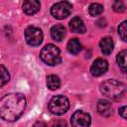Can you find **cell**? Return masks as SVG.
Wrapping results in <instances>:
<instances>
[{
  "mask_svg": "<svg viewBox=\"0 0 127 127\" xmlns=\"http://www.w3.org/2000/svg\"><path fill=\"white\" fill-rule=\"evenodd\" d=\"M43 32L40 28L35 27V26H30L26 29L25 31V39L28 45L32 47H37L40 46L43 42Z\"/></svg>",
  "mask_w": 127,
  "mask_h": 127,
  "instance_id": "8992f818",
  "label": "cell"
},
{
  "mask_svg": "<svg viewBox=\"0 0 127 127\" xmlns=\"http://www.w3.org/2000/svg\"><path fill=\"white\" fill-rule=\"evenodd\" d=\"M25 108L26 98L22 93H9L0 99V117L5 121H16Z\"/></svg>",
  "mask_w": 127,
  "mask_h": 127,
  "instance_id": "6da1fadb",
  "label": "cell"
},
{
  "mask_svg": "<svg viewBox=\"0 0 127 127\" xmlns=\"http://www.w3.org/2000/svg\"><path fill=\"white\" fill-rule=\"evenodd\" d=\"M66 48H67V51L70 54L77 55L81 51V44H80V42H79L78 39L73 38V39H71V40L68 41V43L66 45Z\"/></svg>",
  "mask_w": 127,
  "mask_h": 127,
  "instance_id": "5bb4252c",
  "label": "cell"
},
{
  "mask_svg": "<svg viewBox=\"0 0 127 127\" xmlns=\"http://www.w3.org/2000/svg\"><path fill=\"white\" fill-rule=\"evenodd\" d=\"M69 28L72 32L74 33H79V34H83L86 29H85V25L83 23V21L79 18V17H74L70 20L69 22Z\"/></svg>",
  "mask_w": 127,
  "mask_h": 127,
  "instance_id": "8fae6325",
  "label": "cell"
},
{
  "mask_svg": "<svg viewBox=\"0 0 127 127\" xmlns=\"http://www.w3.org/2000/svg\"><path fill=\"white\" fill-rule=\"evenodd\" d=\"M101 93L111 100H120L126 92V85L115 79H107L100 84Z\"/></svg>",
  "mask_w": 127,
  "mask_h": 127,
  "instance_id": "7a4b0ae2",
  "label": "cell"
},
{
  "mask_svg": "<svg viewBox=\"0 0 127 127\" xmlns=\"http://www.w3.org/2000/svg\"><path fill=\"white\" fill-rule=\"evenodd\" d=\"M96 108H97V112L104 117H108L112 114V106H111L110 102L107 100L100 99L97 103Z\"/></svg>",
  "mask_w": 127,
  "mask_h": 127,
  "instance_id": "30bf717a",
  "label": "cell"
},
{
  "mask_svg": "<svg viewBox=\"0 0 127 127\" xmlns=\"http://www.w3.org/2000/svg\"><path fill=\"white\" fill-rule=\"evenodd\" d=\"M10 80V74L4 65L0 64V87L5 85Z\"/></svg>",
  "mask_w": 127,
  "mask_h": 127,
  "instance_id": "ac0fdd59",
  "label": "cell"
},
{
  "mask_svg": "<svg viewBox=\"0 0 127 127\" xmlns=\"http://www.w3.org/2000/svg\"><path fill=\"white\" fill-rule=\"evenodd\" d=\"M49 110L55 115H63L69 108V101L64 95H56L49 102Z\"/></svg>",
  "mask_w": 127,
  "mask_h": 127,
  "instance_id": "277c9868",
  "label": "cell"
},
{
  "mask_svg": "<svg viewBox=\"0 0 127 127\" xmlns=\"http://www.w3.org/2000/svg\"><path fill=\"white\" fill-rule=\"evenodd\" d=\"M99 47H100V50L101 52L104 54V55H109L112 53L113 51V48H114V44H113V41L111 38L109 37H105V38H102L100 43H99Z\"/></svg>",
  "mask_w": 127,
  "mask_h": 127,
  "instance_id": "4fadbf2b",
  "label": "cell"
},
{
  "mask_svg": "<svg viewBox=\"0 0 127 127\" xmlns=\"http://www.w3.org/2000/svg\"><path fill=\"white\" fill-rule=\"evenodd\" d=\"M103 12V6L99 3H92L88 7V13L90 16H98Z\"/></svg>",
  "mask_w": 127,
  "mask_h": 127,
  "instance_id": "2e32d148",
  "label": "cell"
},
{
  "mask_svg": "<svg viewBox=\"0 0 127 127\" xmlns=\"http://www.w3.org/2000/svg\"><path fill=\"white\" fill-rule=\"evenodd\" d=\"M47 86L51 90H56L61 86V80L58 75L51 74L47 77Z\"/></svg>",
  "mask_w": 127,
  "mask_h": 127,
  "instance_id": "9a60e30c",
  "label": "cell"
},
{
  "mask_svg": "<svg viewBox=\"0 0 127 127\" xmlns=\"http://www.w3.org/2000/svg\"><path fill=\"white\" fill-rule=\"evenodd\" d=\"M40 58L45 64L49 65H57L62 62L61 51L53 44H49L42 49Z\"/></svg>",
  "mask_w": 127,
  "mask_h": 127,
  "instance_id": "3957f363",
  "label": "cell"
},
{
  "mask_svg": "<svg viewBox=\"0 0 127 127\" xmlns=\"http://www.w3.org/2000/svg\"><path fill=\"white\" fill-rule=\"evenodd\" d=\"M125 4L122 2V1H115L114 4H113V10L115 12H118V13H121V12H124L125 11Z\"/></svg>",
  "mask_w": 127,
  "mask_h": 127,
  "instance_id": "ffe728a7",
  "label": "cell"
},
{
  "mask_svg": "<svg viewBox=\"0 0 127 127\" xmlns=\"http://www.w3.org/2000/svg\"><path fill=\"white\" fill-rule=\"evenodd\" d=\"M108 69V63L107 61H105L104 59H96L91 67H90V72L92 75L94 76H100L102 74H104Z\"/></svg>",
  "mask_w": 127,
  "mask_h": 127,
  "instance_id": "ba28073f",
  "label": "cell"
},
{
  "mask_svg": "<svg viewBox=\"0 0 127 127\" xmlns=\"http://www.w3.org/2000/svg\"><path fill=\"white\" fill-rule=\"evenodd\" d=\"M118 34L123 42L127 41V22L123 21L118 27Z\"/></svg>",
  "mask_w": 127,
  "mask_h": 127,
  "instance_id": "d6986e66",
  "label": "cell"
},
{
  "mask_svg": "<svg viewBox=\"0 0 127 127\" xmlns=\"http://www.w3.org/2000/svg\"><path fill=\"white\" fill-rule=\"evenodd\" d=\"M41 4L37 0H27L23 3V11L27 15H34L40 10Z\"/></svg>",
  "mask_w": 127,
  "mask_h": 127,
  "instance_id": "9c48e42d",
  "label": "cell"
},
{
  "mask_svg": "<svg viewBox=\"0 0 127 127\" xmlns=\"http://www.w3.org/2000/svg\"><path fill=\"white\" fill-rule=\"evenodd\" d=\"M91 123L90 115L84 111L77 110L70 117L71 127H89Z\"/></svg>",
  "mask_w": 127,
  "mask_h": 127,
  "instance_id": "52a82bcc",
  "label": "cell"
},
{
  "mask_svg": "<svg viewBox=\"0 0 127 127\" xmlns=\"http://www.w3.org/2000/svg\"><path fill=\"white\" fill-rule=\"evenodd\" d=\"M33 127H47V124L44 121H37L34 123Z\"/></svg>",
  "mask_w": 127,
  "mask_h": 127,
  "instance_id": "603a6c76",
  "label": "cell"
},
{
  "mask_svg": "<svg viewBox=\"0 0 127 127\" xmlns=\"http://www.w3.org/2000/svg\"><path fill=\"white\" fill-rule=\"evenodd\" d=\"M119 114L123 119H126V106H122L119 108Z\"/></svg>",
  "mask_w": 127,
  "mask_h": 127,
  "instance_id": "44dd1931",
  "label": "cell"
},
{
  "mask_svg": "<svg viewBox=\"0 0 127 127\" xmlns=\"http://www.w3.org/2000/svg\"><path fill=\"white\" fill-rule=\"evenodd\" d=\"M71 9H72V5L69 2L61 1V2H58L52 6L51 14L53 15L54 18L59 19V20H63L70 14Z\"/></svg>",
  "mask_w": 127,
  "mask_h": 127,
  "instance_id": "5b68a950",
  "label": "cell"
},
{
  "mask_svg": "<svg viewBox=\"0 0 127 127\" xmlns=\"http://www.w3.org/2000/svg\"><path fill=\"white\" fill-rule=\"evenodd\" d=\"M53 127H66V124H65L64 121L60 120V121H57V122L53 125Z\"/></svg>",
  "mask_w": 127,
  "mask_h": 127,
  "instance_id": "7402d4cb",
  "label": "cell"
},
{
  "mask_svg": "<svg viewBox=\"0 0 127 127\" xmlns=\"http://www.w3.org/2000/svg\"><path fill=\"white\" fill-rule=\"evenodd\" d=\"M126 55H127V51L126 50H123L116 57V61L118 63V65L120 66V68L124 72L126 71Z\"/></svg>",
  "mask_w": 127,
  "mask_h": 127,
  "instance_id": "e0dca14e",
  "label": "cell"
},
{
  "mask_svg": "<svg viewBox=\"0 0 127 127\" xmlns=\"http://www.w3.org/2000/svg\"><path fill=\"white\" fill-rule=\"evenodd\" d=\"M64 35H65V28L63 25L58 24V25H55V26L52 27L51 36L55 41L61 42L64 38Z\"/></svg>",
  "mask_w": 127,
  "mask_h": 127,
  "instance_id": "7c38bea8",
  "label": "cell"
}]
</instances>
